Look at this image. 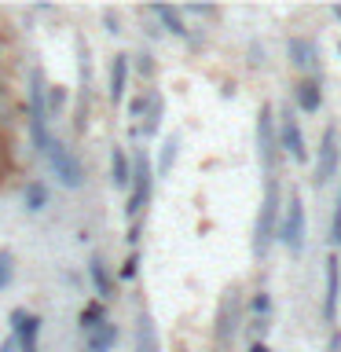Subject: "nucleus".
I'll return each instance as SVG.
<instances>
[{
    "label": "nucleus",
    "instance_id": "1",
    "mask_svg": "<svg viewBox=\"0 0 341 352\" xmlns=\"http://www.w3.org/2000/svg\"><path fill=\"white\" fill-rule=\"evenodd\" d=\"M279 217H283V184H279V176H268L264 180V198H261L257 220H253V257L257 261H264L268 250L275 246Z\"/></svg>",
    "mask_w": 341,
    "mask_h": 352
},
{
    "label": "nucleus",
    "instance_id": "2",
    "mask_svg": "<svg viewBox=\"0 0 341 352\" xmlns=\"http://www.w3.org/2000/svg\"><path fill=\"white\" fill-rule=\"evenodd\" d=\"M132 180H129V198H125V220H136L143 217V209L151 206V195H154V165H151V154L136 147L132 151Z\"/></svg>",
    "mask_w": 341,
    "mask_h": 352
},
{
    "label": "nucleus",
    "instance_id": "3",
    "mask_svg": "<svg viewBox=\"0 0 341 352\" xmlns=\"http://www.w3.org/2000/svg\"><path fill=\"white\" fill-rule=\"evenodd\" d=\"M305 239H308V213H305V198L297 187H290L283 202V217H279V235L275 242H283L290 250V257H301L305 253Z\"/></svg>",
    "mask_w": 341,
    "mask_h": 352
},
{
    "label": "nucleus",
    "instance_id": "4",
    "mask_svg": "<svg viewBox=\"0 0 341 352\" xmlns=\"http://www.w3.org/2000/svg\"><path fill=\"white\" fill-rule=\"evenodd\" d=\"M242 312H246L242 294H239V286H231V290H224V297H220L217 319H213V345H217V352L231 349V341H235L239 327H242Z\"/></svg>",
    "mask_w": 341,
    "mask_h": 352
},
{
    "label": "nucleus",
    "instance_id": "5",
    "mask_svg": "<svg viewBox=\"0 0 341 352\" xmlns=\"http://www.w3.org/2000/svg\"><path fill=\"white\" fill-rule=\"evenodd\" d=\"M275 136H279V154H286L297 165L308 162V143H305L301 121H297V110L290 103H283L275 110Z\"/></svg>",
    "mask_w": 341,
    "mask_h": 352
},
{
    "label": "nucleus",
    "instance_id": "6",
    "mask_svg": "<svg viewBox=\"0 0 341 352\" xmlns=\"http://www.w3.org/2000/svg\"><path fill=\"white\" fill-rule=\"evenodd\" d=\"M44 162L52 165V173L59 176L63 187H70V191L85 187V165H81V158H77V151L70 147V143L52 140V147H48V154H44Z\"/></svg>",
    "mask_w": 341,
    "mask_h": 352
},
{
    "label": "nucleus",
    "instance_id": "7",
    "mask_svg": "<svg viewBox=\"0 0 341 352\" xmlns=\"http://www.w3.org/2000/svg\"><path fill=\"white\" fill-rule=\"evenodd\" d=\"M257 158H261L264 180L275 176V169H279V136H275V107L272 103H264L257 110Z\"/></svg>",
    "mask_w": 341,
    "mask_h": 352
},
{
    "label": "nucleus",
    "instance_id": "8",
    "mask_svg": "<svg viewBox=\"0 0 341 352\" xmlns=\"http://www.w3.org/2000/svg\"><path fill=\"white\" fill-rule=\"evenodd\" d=\"M341 169V136L334 125L323 129V136H319V151H316V169H312V184L323 187L338 176Z\"/></svg>",
    "mask_w": 341,
    "mask_h": 352
},
{
    "label": "nucleus",
    "instance_id": "9",
    "mask_svg": "<svg viewBox=\"0 0 341 352\" xmlns=\"http://www.w3.org/2000/svg\"><path fill=\"white\" fill-rule=\"evenodd\" d=\"M286 59L301 77H316L323 81V55H319V44L312 37H290L286 41Z\"/></svg>",
    "mask_w": 341,
    "mask_h": 352
},
{
    "label": "nucleus",
    "instance_id": "10",
    "mask_svg": "<svg viewBox=\"0 0 341 352\" xmlns=\"http://www.w3.org/2000/svg\"><path fill=\"white\" fill-rule=\"evenodd\" d=\"M338 301H341V261L338 253H330L323 261V305H319V319L327 327L338 323Z\"/></svg>",
    "mask_w": 341,
    "mask_h": 352
},
{
    "label": "nucleus",
    "instance_id": "11",
    "mask_svg": "<svg viewBox=\"0 0 341 352\" xmlns=\"http://www.w3.org/2000/svg\"><path fill=\"white\" fill-rule=\"evenodd\" d=\"M11 338H15L19 352H37V334H41V316L26 312V308H11Z\"/></svg>",
    "mask_w": 341,
    "mask_h": 352
},
{
    "label": "nucleus",
    "instance_id": "12",
    "mask_svg": "<svg viewBox=\"0 0 341 352\" xmlns=\"http://www.w3.org/2000/svg\"><path fill=\"white\" fill-rule=\"evenodd\" d=\"M290 99H294V110H301V114H319V107H323V85L316 77H301L290 88Z\"/></svg>",
    "mask_w": 341,
    "mask_h": 352
},
{
    "label": "nucleus",
    "instance_id": "13",
    "mask_svg": "<svg viewBox=\"0 0 341 352\" xmlns=\"http://www.w3.org/2000/svg\"><path fill=\"white\" fill-rule=\"evenodd\" d=\"M129 55L118 52L114 59H110V81H107V99L110 103H125V92H129Z\"/></svg>",
    "mask_w": 341,
    "mask_h": 352
},
{
    "label": "nucleus",
    "instance_id": "14",
    "mask_svg": "<svg viewBox=\"0 0 341 352\" xmlns=\"http://www.w3.org/2000/svg\"><path fill=\"white\" fill-rule=\"evenodd\" d=\"M147 15L162 26V33H173V37H180V41H191V30H187V22H184V15H180V8L154 4V8H147Z\"/></svg>",
    "mask_w": 341,
    "mask_h": 352
},
{
    "label": "nucleus",
    "instance_id": "15",
    "mask_svg": "<svg viewBox=\"0 0 341 352\" xmlns=\"http://www.w3.org/2000/svg\"><path fill=\"white\" fill-rule=\"evenodd\" d=\"M88 279H92V290H96V301H110L114 297V275H110L107 261L103 257H92L88 261Z\"/></svg>",
    "mask_w": 341,
    "mask_h": 352
},
{
    "label": "nucleus",
    "instance_id": "16",
    "mask_svg": "<svg viewBox=\"0 0 341 352\" xmlns=\"http://www.w3.org/2000/svg\"><path fill=\"white\" fill-rule=\"evenodd\" d=\"M136 352H162L158 327H154L151 312H140L136 316Z\"/></svg>",
    "mask_w": 341,
    "mask_h": 352
},
{
    "label": "nucleus",
    "instance_id": "17",
    "mask_svg": "<svg viewBox=\"0 0 341 352\" xmlns=\"http://www.w3.org/2000/svg\"><path fill=\"white\" fill-rule=\"evenodd\" d=\"M162 114H165V99H162V92H151V107H147V114H143V125L136 129L143 140H154V136H158Z\"/></svg>",
    "mask_w": 341,
    "mask_h": 352
},
{
    "label": "nucleus",
    "instance_id": "18",
    "mask_svg": "<svg viewBox=\"0 0 341 352\" xmlns=\"http://www.w3.org/2000/svg\"><path fill=\"white\" fill-rule=\"evenodd\" d=\"M110 180H114V187H125L129 191V180H132V162L125 147H110Z\"/></svg>",
    "mask_w": 341,
    "mask_h": 352
},
{
    "label": "nucleus",
    "instance_id": "19",
    "mask_svg": "<svg viewBox=\"0 0 341 352\" xmlns=\"http://www.w3.org/2000/svg\"><path fill=\"white\" fill-rule=\"evenodd\" d=\"M15 121H19V103H15V96H11L8 81L0 77V132H11Z\"/></svg>",
    "mask_w": 341,
    "mask_h": 352
},
{
    "label": "nucleus",
    "instance_id": "20",
    "mask_svg": "<svg viewBox=\"0 0 341 352\" xmlns=\"http://www.w3.org/2000/svg\"><path fill=\"white\" fill-rule=\"evenodd\" d=\"M176 154H180V136H165V143H162V151H158V165H154V176H169L173 173V165H176Z\"/></svg>",
    "mask_w": 341,
    "mask_h": 352
},
{
    "label": "nucleus",
    "instance_id": "21",
    "mask_svg": "<svg viewBox=\"0 0 341 352\" xmlns=\"http://www.w3.org/2000/svg\"><path fill=\"white\" fill-rule=\"evenodd\" d=\"M114 345H118V327L110 323V319H107V323H99L92 334H88V352H110Z\"/></svg>",
    "mask_w": 341,
    "mask_h": 352
},
{
    "label": "nucleus",
    "instance_id": "22",
    "mask_svg": "<svg viewBox=\"0 0 341 352\" xmlns=\"http://www.w3.org/2000/svg\"><path fill=\"white\" fill-rule=\"evenodd\" d=\"M22 202H26L30 213H41V209L48 206V187H44L41 180H30L26 187H22Z\"/></svg>",
    "mask_w": 341,
    "mask_h": 352
},
{
    "label": "nucleus",
    "instance_id": "23",
    "mask_svg": "<svg viewBox=\"0 0 341 352\" xmlns=\"http://www.w3.org/2000/svg\"><path fill=\"white\" fill-rule=\"evenodd\" d=\"M99 323H107V305L92 297V301H88V305L81 308V330H85V334H92V330H96Z\"/></svg>",
    "mask_w": 341,
    "mask_h": 352
},
{
    "label": "nucleus",
    "instance_id": "24",
    "mask_svg": "<svg viewBox=\"0 0 341 352\" xmlns=\"http://www.w3.org/2000/svg\"><path fill=\"white\" fill-rule=\"evenodd\" d=\"M44 103H48V118H59L66 110V88L63 85H44Z\"/></svg>",
    "mask_w": 341,
    "mask_h": 352
},
{
    "label": "nucleus",
    "instance_id": "25",
    "mask_svg": "<svg viewBox=\"0 0 341 352\" xmlns=\"http://www.w3.org/2000/svg\"><path fill=\"white\" fill-rule=\"evenodd\" d=\"M129 70H136L143 81H154V74H158V66H154V55L151 52H140L129 59Z\"/></svg>",
    "mask_w": 341,
    "mask_h": 352
},
{
    "label": "nucleus",
    "instance_id": "26",
    "mask_svg": "<svg viewBox=\"0 0 341 352\" xmlns=\"http://www.w3.org/2000/svg\"><path fill=\"white\" fill-rule=\"evenodd\" d=\"M250 312H253V319H268L272 316V294L268 290H257L250 297Z\"/></svg>",
    "mask_w": 341,
    "mask_h": 352
},
{
    "label": "nucleus",
    "instance_id": "27",
    "mask_svg": "<svg viewBox=\"0 0 341 352\" xmlns=\"http://www.w3.org/2000/svg\"><path fill=\"white\" fill-rule=\"evenodd\" d=\"M11 279H15V257L11 250H0V290H8Z\"/></svg>",
    "mask_w": 341,
    "mask_h": 352
},
{
    "label": "nucleus",
    "instance_id": "28",
    "mask_svg": "<svg viewBox=\"0 0 341 352\" xmlns=\"http://www.w3.org/2000/svg\"><path fill=\"white\" fill-rule=\"evenodd\" d=\"M151 92H154V88H147V92H140V96H132V99H129V121H136V118L147 114V107H151Z\"/></svg>",
    "mask_w": 341,
    "mask_h": 352
},
{
    "label": "nucleus",
    "instance_id": "29",
    "mask_svg": "<svg viewBox=\"0 0 341 352\" xmlns=\"http://www.w3.org/2000/svg\"><path fill=\"white\" fill-rule=\"evenodd\" d=\"M180 15L187 19V15H195V19H220V8H209V4H187V8H180Z\"/></svg>",
    "mask_w": 341,
    "mask_h": 352
},
{
    "label": "nucleus",
    "instance_id": "30",
    "mask_svg": "<svg viewBox=\"0 0 341 352\" xmlns=\"http://www.w3.org/2000/svg\"><path fill=\"white\" fill-rule=\"evenodd\" d=\"M136 275H140V253L132 250L129 257H125V264H121V268H118V279H125V283H132V279H136Z\"/></svg>",
    "mask_w": 341,
    "mask_h": 352
},
{
    "label": "nucleus",
    "instance_id": "31",
    "mask_svg": "<svg viewBox=\"0 0 341 352\" xmlns=\"http://www.w3.org/2000/svg\"><path fill=\"white\" fill-rule=\"evenodd\" d=\"M8 147H11V136H8V132H0V184H4L8 176H15V173H11V162H8Z\"/></svg>",
    "mask_w": 341,
    "mask_h": 352
},
{
    "label": "nucleus",
    "instance_id": "32",
    "mask_svg": "<svg viewBox=\"0 0 341 352\" xmlns=\"http://www.w3.org/2000/svg\"><path fill=\"white\" fill-rule=\"evenodd\" d=\"M330 246H341V191L334 202V220H330Z\"/></svg>",
    "mask_w": 341,
    "mask_h": 352
},
{
    "label": "nucleus",
    "instance_id": "33",
    "mask_svg": "<svg viewBox=\"0 0 341 352\" xmlns=\"http://www.w3.org/2000/svg\"><path fill=\"white\" fill-rule=\"evenodd\" d=\"M268 330H272V319H253L250 323V341H264Z\"/></svg>",
    "mask_w": 341,
    "mask_h": 352
},
{
    "label": "nucleus",
    "instance_id": "34",
    "mask_svg": "<svg viewBox=\"0 0 341 352\" xmlns=\"http://www.w3.org/2000/svg\"><path fill=\"white\" fill-rule=\"evenodd\" d=\"M250 66H264V44H250Z\"/></svg>",
    "mask_w": 341,
    "mask_h": 352
},
{
    "label": "nucleus",
    "instance_id": "35",
    "mask_svg": "<svg viewBox=\"0 0 341 352\" xmlns=\"http://www.w3.org/2000/svg\"><path fill=\"white\" fill-rule=\"evenodd\" d=\"M125 246H132V250L140 246V220H136V224L129 228V235H125Z\"/></svg>",
    "mask_w": 341,
    "mask_h": 352
},
{
    "label": "nucleus",
    "instance_id": "36",
    "mask_svg": "<svg viewBox=\"0 0 341 352\" xmlns=\"http://www.w3.org/2000/svg\"><path fill=\"white\" fill-rule=\"evenodd\" d=\"M103 19H107V30L118 37V33H121V26H118V11H103Z\"/></svg>",
    "mask_w": 341,
    "mask_h": 352
},
{
    "label": "nucleus",
    "instance_id": "37",
    "mask_svg": "<svg viewBox=\"0 0 341 352\" xmlns=\"http://www.w3.org/2000/svg\"><path fill=\"white\" fill-rule=\"evenodd\" d=\"M327 352H341V330H330V341H327Z\"/></svg>",
    "mask_w": 341,
    "mask_h": 352
},
{
    "label": "nucleus",
    "instance_id": "38",
    "mask_svg": "<svg viewBox=\"0 0 341 352\" xmlns=\"http://www.w3.org/2000/svg\"><path fill=\"white\" fill-rule=\"evenodd\" d=\"M0 352H19V345H15V338H4V341H0Z\"/></svg>",
    "mask_w": 341,
    "mask_h": 352
},
{
    "label": "nucleus",
    "instance_id": "39",
    "mask_svg": "<svg viewBox=\"0 0 341 352\" xmlns=\"http://www.w3.org/2000/svg\"><path fill=\"white\" fill-rule=\"evenodd\" d=\"M246 352H272V349H268V341H250Z\"/></svg>",
    "mask_w": 341,
    "mask_h": 352
},
{
    "label": "nucleus",
    "instance_id": "40",
    "mask_svg": "<svg viewBox=\"0 0 341 352\" xmlns=\"http://www.w3.org/2000/svg\"><path fill=\"white\" fill-rule=\"evenodd\" d=\"M4 63H8V52H4V44H0V70H4Z\"/></svg>",
    "mask_w": 341,
    "mask_h": 352
},
{
    "label": "nucleus",
    "instance_id": "41",
    "mask_svg": "<svg viewBox=\"0 0 341 352\" xmlns=\"http://www.w3.org/2000/svg\"><path fill=\"white\" fill-rule=\"evenodd\" d=\"M330 15H334V19L341 22V4H334V8H330Z\"/></svg>",
    "mask_w": 341,
    "mask_h": 352
},
{
    "label": "nucleus",
    "instance_id": "42",
    "mask_svg": "<svg viewBox=\"0 0 341 352\" xmlns=\"http://www.w3.org/2000/svg\"><path fill=\"white\" fill-rule=\"evenodd\" d=\"M338 55H341V41H338Z\"/></svg>",
    "mask_w": 341,
    "mask_h": 352
}]
</instances>
